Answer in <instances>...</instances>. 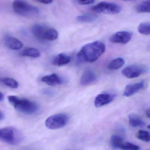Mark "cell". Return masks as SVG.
I'll return each mask as SVG.
<instances>
[{"label":"cell","mask_w":150,"mask_h":150,"mask_svg":"<svg viewBox=\"0 0 150 150\" xmlns=\"http://www.w3.org/2000/svg\"><path fill=\"white\" fill-rule=\"evenodd\" d=\"M105 49L104 43L99 41H94L83 46L77 54V57L82 61L93 62L104 53Z\"/></svg>","instance_id":"cell-1"},{"label":"cell","mask_w":150,"mask_h":150,"mask_svg":"<svg viewBox=\"0 0 150 150\" xmlns=\"http://www.w3.org/2000/svg\"><path fill=\"white\" fill-rule=\"evenodd\" d=\"M8 99L16 110L24 114H33L38 110V105L34 101L27 99L10 95L8 96Z\"/></svg>","instance_id":"cell-2"},{"label":"cell","mask_w":150,"mask_h":150,"mask_svg":"<svg viewBox=\"0 0 150 150\" xmlns=\"http://www.w3.org/2000/svg\"><path fill=\"white\" fill-rule=\"evenodd\" d=\"M23 140L21 132L17 129L12 127L0 129V141L11 145L19 144Z\"/></svg>","instance_id":"cell-3"},{"label":"cell","mask_w":150,"mask_h":150,"mask_svg":"<svg viewBox=\"0 0 150 150\" xmlns=\"http://www.w3.org/2000/svg\"><path fill=\"white\" fill-rule=\"evenodd\" d=\"M12 8L15 13L22 16H36L39 13L37 7L32 5L26 0H14Z\"/></svg>","instance_id":"cell-4"},{"label":"cell","mask_w":150,"mask_h":150,"mask_svg":"<svg viewBox=\"0 0 150 150\" xmlns=\"http://www.w3.org/2000/svg\"><path fill=\"white\" fill-rule=\"evenodd\" d=\"M33 36L40 40L53 41L58 37V33L53 28L45 27L40 24H35L32 28Z\"/></svg>","instance_id":"cell-5"},{"label":"cell","mask_w":150,"mask_h":150,"mask_svg":"<svg viewBox=\"0 0 150 150\" xmlns=\"http://www.w3.org/2000/svg\"><path fill=\"white\" fill-rule=\"evenodd\" d=\"M69 117L66 114H57L51 115L45 121L46 127L50 129L62 128L68 124Z\"/></svg>","instance_id":"cell-6"},{"label":"cell","mask_w":150,"mask_h":150,"mask_svg":"<svg viewBox=\"0 0 150 150\" xmlns=\"http://www.w3.org/2000/svg\"><path fill=\"white\" fill-rule=\"evenodd\" d=\"M92 10L97 13L114 15L121 12V8L117 4L102 1L92 7Z\"/></svg>","instance_id":"cell-7"},{"label":"cell","mask_w":150,"mask_h":150,"mask_svg":"<svg viewBox=\"0 0 150 150\" xmlns=\"http://www.w3.org/2000/svg\"><path fill=\"white\" fill-rule=\"evenodd\" d=\"M148 71L146 66L142 65H133L124 69L122 71V74L129 79L137 78Z\"/></svg>","instance_id":"cell-8"},{"label":"cell","mask_w":150,"mask_h":150,"mask_svg":"<svg viewBox=\"0 0 150 150\" xmlns=\"http://www.w3.org/2000/svg\"><path fill=\"white\" fill-rule=\"evenodd\" d=\"M132 36V33L129 32H117L110 38V40L112 43L126 44L131 40Z\"/></svg>","instance_id":"cell-9"},{"label":"cell","mask_w":150,"mask_h":150,"mask_svg":"<svg viewBox=\"0 0 150 150\" xmlns=\"http://www.w3.org/2000/svg\"><path fill=\"white\" fill-rule=\"evenodd\" d=\"M116 97V95L114 94L103 93L98 94L95 98L94 100L95 106L100 108L108 105L113 101Z\"/></svg>","instance_id":"cell-10"},{"label":"cell","mask_w":150,"mask_h":150,"mask_svg":"<svg viewBox=\"0 0 150 150\" xmlns=\"http://www.w3.org/2000/svg\"><path fill=\"white\" fill-rule=\"evenodd\" d=\"M97 79V75L91 69H87L83 73L80 79V83L82 85H88L93 83Z\"/></svg>","instance_id":"cell-11"},{"label":"cell","mask_w":150,"mask_h":150,"mask_svg":"<svg viewBox=\"0 0 150 150\" xmlns=\"http://www.w3.org/2000/svg\"><path fill=\"white\" fill-rule=\"evenodd\" d=\"M144 81L134 84L128 85L125 87L123 95L125 97H130L144 88Z\"/></svg>","instance_id":"cell-12"},{"label":"cell","mask_w":150,"mask_h":150,"mask_svg":"<svg viewBox=\"0 0 150 150\" xmlns=\"http://www.w3.org/2000/svg\"><path fill=\"white\" fill-rule=\"evenodd\" d=\"M41 80L42 82L50 86L61 84L63 82V79L55 74L44 76L41 78Z\"/></svg>","instance_id":"cell-13"},{"label":"cell","mask_w":150,"mask_h":150,"mask_svg":"<svg viewBox=\"0 0 150 150\" xmlns=\"http://www.w3.org/2000/svg\"><path fill=\"white\" fill-rule=\"evenodd\" d=\"M4 43L6 46L13 50H18L21 49L23 47V44L19 40L14 37H6L4 39Z\"/></svg>","instance_id":"cell-14"},{"label":"cell","mask_w":150,"mask_h":150,"mask_svg":"<svg viewBox=\"0 0 150 150\" xmlns=\"http://www.w3.org/2000/svg\"><path fill=\"white\" fill-rule=\"evenodd\" d=\"M71 61L70 56L63 53L60 54L54 58L52 61V63L54 66L61 67L68 64Z\"/></svg>","instance_id":"cell-15"},{"label":"cell","mask_w":150,"mask_h":150,"mask_svg":"<svg viewBox=\"0 0 150 150\" xmlns=\"http://www.w3.org/2000/svg\"><path fill=\"white\" fill-rule=\"evenodd\" d=\"M129 124L133 127H143L146 125L145 122L135 115H129Z\"/></svg>","instance_id":"cell-16"},{"label":"cell","mask_w":150,"mask_h":150,"mask_svg":"<svg viewBox=\"0 0 150 150\" xmlns=\"http://www.w3.org/2000/svg\"><path fill=\"white\" fill-rule=\"evenodd\" d=\"M21 54L23 56L36 58L39 57L40 53L36 48L33 47H26L23 50L21 53Z\"/></svg>","instance_id":"cell-17"},{"label":"cell","mask_w":150,"mask_h":150,"mask_svg":"<svg viewBox=\"0 0 150 150\" xmlns=\"http://www.w3.org/2000/svg\"><path fill=\"white\" fill-rule=\"evenodd\" d=\"M97 18V16L94 14H87L80 15L77 17V21L81 23H91L95 21Z\"/></svg>","instance_id":"cell-18"},{"label":"cell","mask_w":150,"mask_h":150,"mask_svg":"<svg viewBox=\"0 0 150 150\" xmlns=\"http://www.w3.org/2000/svg\"><path fill=\"white\" fill-rule=\"evenodd\" d=\"M125 64L124 59L121 58H118L114 59L108 65L109 69L112 70H116L123 67Z\"/></svg>","instance_id":"cell-19"},{"label":"cell","mask_w":150,"mask_h":150,"mask_svg":"<svg viewBox=\"0 0 150 150\" xmlns=\"http://www.w3.org/2000/svg\"><path fill=\"white\" fill-rule=\"evenodd\" d=\"M0 83L5 85L8 87L12 88H17L18 86L17 81L11 78H0Z\"/></svg>","instance_id":"cell-20"},{"label":"cell","mask_w":150,"mask_h":150,"mask_svg":"<svg viewBox=\"0 0 150 150\" xmlns=\"http://www.w3.org/2000/svg\"><path fill=\"white\" fill-rule=\"evenodd\" d=\"M138 13H149L150 12V1L146 0L143 2L138 4L136 8Z\"/></svg>","instance_id":"cell-21"},{"label":"cell","mask_w":150,"mask_h":150,"mask_svg":"<svg viewBox=\"0 0 150 150\" xmlns=\"http://www.w3.org/2000/svg\"><path fill=\"white\" fill-rule=\"evenodd\" d=\"M123 142V138L120 136L114 135L111 137V144L114 149H120L121 145Z\"/></svg>","instance_id":"cell-22"},{"label":"cell","mask_w":150,"mask_h":150,"mask_svg":"<svg viewBox=\"0 0 150 150\" xmlns=\"http://www.w3.org/2000/svg\"><path fill=\"white\" fill-rule=\"evenodd\" d=\"M139 33L143 35H149L150 33V24L149 23H142L138 27Z\"/></svg>","instance_id":"cell-23"},{"label":"cell","mask_w":150,"mask_h":150,"mask_svg":"<svg viewBox=\"0 0 150 150\" xmlns=\"http://www.w3.org/2000/svg\"><path fill=\"white\" fill-rule=\"evenodd\" d=\"M136 137L143 142H149L150 141L149 132L144 130H139L136 135Z\"/></svg>","instance_id":"cell-24"},{"label":"cell","mask_w":150,"mask_h":150,"mask_svg":"<svg viewBox=\"0 0 150 150\" xmlns=\"http://www.w3.org/2000/svg\"><path fill=\"white\" fill-rule=\"evenodd\" d=\"M120 149L123 150H140V147L131 143L126 142L122 144Z\"/></svg>","instance_id":"cell-25"},{"label":"cell","mask_w":150,"mask_h":150,"mask_svg":"<svg viewBox=\"0 0 150 150\" xmlns=\"http://www.w3.org/2000/svg\"><path fill=\"white\" fill-rule=\"evenodd\" d=\"M77 2L81 5L91 4L95 2V0H77Z\"/></svg>","instance_id":"cell-26"},{"label":"cell","mask_w":150,"mask_h":150,"mask_svg":"<svg viewBox=\"0 0 150 150\" xmlns=\"http://www.w3.org/2000/svg\"><path fill=\"white\" fill-rule=\"evenodd\" d=\"M37 1L41 3L44 4H49L53 2V0H36Z\"/></svg>","instance_id":"cell-27"},{"label":"cell","mask_w":150,"mask_h":150,"mask_svg":"<svg viewBox=\"0 0 150 150\" xmlns=\"http://www.w3.org/2000/svg\"><path fill=\"white\" fill-rule=\"evenodd\" d=\"M4 118V115L1 111H0V121L3 120Z\"/></svg>","instance_id":"cell-28"},{"label":"cell","mask_w":150,"mask_h":150,"mask_svg":"<svg viewBox=\"0 0 150 150\" xmlns=\"http://www.w3.org/2000/svg\"><path fill=\"white\" fill-rule=\"evenodd\" d=\"M4 98V95L1 93L0 92V101L3 100Z\"/></svg>","instance_id":"cell-29"},{"label":"cell","mask_w":150,"mask_h":150,"mask_svg":"<svg viewBox=\"0 0 150 150\" xmlns=\"http://www.w3.org/2000/svg\"><path fill=\"white\" fill-rule=\"evenodd\" d=\"M146 115L148 116V118H150V112L149 110H148L146 111Z\"/></svg>","instance_id":"cell-30"},{"label":"cell","mask_w":150,"mask_h":150,"mask_svg":"<svg viewBox=\"0 0 150 150\" xmlns=\"http://www.w3.org/2000/svg\"><path fill=\"white\" fill-rule=\"evenodd\" d=\"M123 1H133V0H123Z\"/></svg>","instance_id":"cell-31"},{"label":"cell","mask_w":150,"mask_h":150,"mask_svg":"<svg viewBox=\"0 0 150 150\" xmlns=\"http://www.w3.org/2000/svg\"><path fill=\"white\" fill-rule=\"evenodd\" d=\"M150 125H149V127H148V128H149V129H150Z\"/></svg>","instance_id":"cell-32"},{"label":"cell","mask_w":150,"mask_h":150,"mask_svg":"<svg viewBox=\"0 0 150 150\" xmlns=\"http://www.w3.org/2000/svg\"></svg>","instance_id":"cell-33"}]
</instances>
